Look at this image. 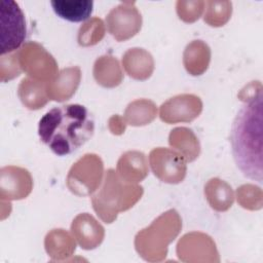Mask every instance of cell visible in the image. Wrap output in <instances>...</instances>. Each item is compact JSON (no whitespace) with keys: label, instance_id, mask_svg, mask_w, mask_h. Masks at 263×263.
I'll list each match as a JSON object with an SVG mask.
<instances>
[{"label":"cell","instance_id":"6da1fadb","mask_svg":"<svg viewBox=\"0 0 263 263\" xmlns=\"http://www.w3.org/2000/svg\"><path fill=\"white\" fill-rule=\"evenodd\" d=\"M262 89L248 97L231 126L229 141L234 162L250 180L262 183Z\"/></svg>","mask_w":263,"mask_h":263},{"label":"cell","instance_id":"7a4b0ae2","mask_svg":"<svg viewBox=\"0 0 263 263\" xmlns=\"http://www.w3.org/2000/svg\"><path fill=\"white\" fill-rule=\"evenodd\" d=\"M93 132L92 115L80 104L54 107L38 123L41 142L58 156H67L77 151L90 140Z\"/></svg>","mask_w":263,"mask_h":263},{"label":"cell","instance_id":"3957f363","mask_svg":"<svg viewBox=\"0 0 263 263\" xmlns=\"http://www.w3.org/2000/svg\"><path fill=\"white\" fill-rule=\"evenodd\" d=\"M0 26V53L3 57L21 47L27 35L25 15L16 2L11 0L1 2Z\"/></svg>","mask_w":263,"mask_h":263},{"label":"cell","instance_id":"277c9868","mask_svg":"<svg viewBox=\"0 0 263 263\" xmlns=\"http://www.w3.org/2000/svg\"><path fill=\"white\" fill-rule=\"evenodd\" d=\"M135 4V2L120 3L106 17L110 34L119 41L133 37L141 29L142 16Z\"/></svg>","mask_w":263,"mask_h":263},{"label":"cell","instance_id":"5b68a950","mask_svg":"<svg viewBox=\"0 0 263 263\" xmlns=\"http://www.w3.org/2000/svg\"><path fill=\"white\" fill-rule=\"evenodd\" d=\"M50 5L58 16L72 23L87 20L93 9L91 0H51Z\"/></svg>","mask_w":263,"mask_h":263},{"label":"cell","instance_id":"8992f818","mask_svg":"<svg viewBox=\"0 0 263 263\" xmlns=\"http://www.w3.org/2000/svg\"><path fill=\"white\" fill-rule=\"evenodd\" d=\"M206 12L204 14V22H209L214 15L218 14L219 25L223 26L226 23L231 14L232 4L229 1H208L205 2Z\"/></svg>","mask_w":263,"mask_h":263}]
</instances>
